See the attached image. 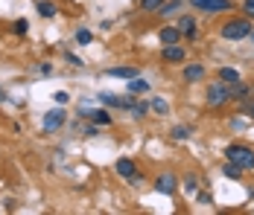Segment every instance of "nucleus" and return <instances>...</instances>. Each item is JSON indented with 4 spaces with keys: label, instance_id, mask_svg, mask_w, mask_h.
<instances>
[{
    "label": "nucleus",
    "instance_id": "32",
    "mask_svg": "<svg viewBox=\"0 0 254 215\" xmlns=\"http://www.w3.org/2000/svg\"><path fill=\"white\" fill-rule=\"evenodd\" d=\"M196 201H199V204H213V198H210L207 192H196Z\"/></svg>",
    "mask_w": 254,
    "mask_h": 215
},
{
    "label": "nucleus",
    "instance_id": "11",
    "mask_svg": "<svg viewBox=\"0 0 254 215\" xmlns=\"http://www.w3.org/2000/svg\"><path fill=\"white\" fill-rule=\"evenodd\" d=\"M35 9H38V15H41V18H47V21L59 18V6L50 3V0H38V3H35Z\"/></svg>",
    "mask_w": 254,
    "mask_h": 215
},
{
    "label": "nucleus",
    "instance_id": "17",
    "mask_svg": "<svg viewBox=\"0 0 254 215\" xmlns=\"http://www.w3.org/2000/svg\"><path fill=\"white\" fill-rule=\"evenodd\" d=\"M181 6H184V0H164V6L158 9V15H161V18H167V15H176Z\"/></svg>",
    "mask_w": 254,
    "mask_h": 215
},
{
    "label": "nucleus",
    "instance_id": "16",
    "mask_svg": "<svg viewBox=\"0 0 254 215\" xmlns=\"http://www.w3.org/2000/svg\"><path fill=\"white\" fill-rule=\"evenodd\" d=\"M105 76H111V79H134L137 70L134 67H111V70H105Z\"/></svg>",
    "mask_w": 254,
    "mask_h": 215
},
{
    "label": "nucleus",
    "instance_id": "6",
    "mask_svg": "<svg viewBox=\"0 0 254 215\" xmlns=\"http://www.w3.org/2000/svg\"><path fill=\"white\" fill-rule=\"evenodd\" d=\"M155 189L161 192V195H176V189H178V177H176V174H170V172L158 174V180H155Z\"/></svg>",
    "mask_w": 254,
    "mask_h": 215
},
{
    "label": "nucleus",
    "instance_id": "5",
    "mask_svg": "<svg viewBox=\"0 0 254 215\" xmlns=\"http://www.w3.org/2000/svg\"><path fill=\"white\" fill-rule=\"evenodd\" d=\"M64 122H67V111L59 105V108H53V111L44 114V131H47V134H56V131L64 128Z\"/></svg>",
    "mask_w": 254,
    "mask_h": 215
},
{
    "label": "nucleus",
    "instance_id": "7",
    "mask_svg": "<svg viewBox=\"0 0 254 215\" xmlns=\"http://www.w3.org/2000/svg\"><path fill=\"white\" fill-rule=\"evenodd\" d=\"M161 58H164V64H181V61H187V52L178 44H167L161 49Z\"/></svg>",
    "mask_w": 254,
    "mask_h": 215
},
{
    "label": "nucleus",
    "instance_id": "27",
    "mask_svg": "<svg viewBox=\"0 0 254 215\" xmlns=\"http://www.w3.org/2000/svg\"><path fill=\"white\" fill-rule=\"evenodd\" d=\"M97 134H100V128H97V125H94V122H91V125H85V128H82V137H97Z\"/></svg>",
    "mask_w": 254,
    "mask_h": 215
},
{
    "label": "nucleus",
    "instance_id": "23",
    "mask_svg": "<svg viewBox=\"0 0 254 215\" xmlns=\"http://www.w3.org/2000/svg\"><path fill=\"white\" fill-rule=\"evenodd\" d=\"M184 192H187V195H196V192H199V177H196V174H187V177H184Z\"/></svg>",
    "mask_w": 254,
    "mask_h": 215
},
{
    "label": "nucleus",
    "instance_id": "19",
    "mask_svg": "<svg viewBox=\"0 0 254 215\" xmlns=\"http://www.w3.org/2000/svg\"><path fill=\"white\" fill-rule=\"evenodd\" d=\"M149 111H155V114H161V117H164V114H170V102L158 96V99H152V102H149Z\"/></svg>",
    "mask_w": 254,
    "mask_h": 215
},
{
    "label": "nucleus",
    "instance_id": "13",
    "mask_svg": "<svg viewBox=\"0 0 254 215\" xmlns=\"http://www.w3.org/2000/svg\"><path fill=\"white\" fill-rule=\"evenodd\" d=\"M88 120L94 122V125H111V114L102 111V108H94V111L88 114Z\"/></svg>",
    "mask_w": 254,
    "mask_h": 215
},
{
    "label": "nucleus",
    "instance_id": "29",
    "mask_svg": "<svg viewBox=\"0 0 254 215\" xmlns=\"http://www.w3.org/2000/svg\"><path fill=\"white\" fill-rule=\"evenodd\" d=\"M64 58H67V64H73V67H85V61H82L79 55H73V52H67Z\"/></svg>",
    "mask_w": 254,
    "mask_h": 215
},
{
    "label": "nucleus",
    "instance_id": "30",
    "mask_svg": "<svg viewBox=\"0 0 254 215\" xmlns=\"http://www.w3.org/2000/svg\"><path fill=\"white\" fill-rule=\"evenodd\" d=\"M243 12L246 18H254V0H243Z\"/></svg>",
    "mask_w": 254,
    "mask_h": 215
},
{
    "label": "nucleus",
    "instance_id": "22",
    "mask_svg": "<svg viewBox=\"0 0 254 215\" xmlns=\"http://www.w3.org/2000/svg\"><path fill=\"white\" fill-rule=\"evenodd\" d=\"M137 6H140V12H158L164 6V0H137Z\"/></svg>",
    "mask_w": 254,
    "mask_h": 215
},
{
    "label": "nucleus",
    "instance_id": "14",
    "mask_svg": "<svg viewBox=\"0 0 254 215\" xmlns=\"http://www.w3.org/2000/svg\"><path fill=\"white\" fill-rule=\"evenodd\" d=\"M216 76H219L222 82H228V85H237V82H240V70H237V67H219Z\"/></svg>",
    "mask_w": 254,
    "mask_h": 215
},
{
    "label": "nucleus",
    "instance_id": "10",
    "mask_svg": "<svg viewBox=\"0 0 254 215\" xmlns=\"http://www.w3.org/2000/svg\"><path fill=\"white\" fill-rule=\"evenodd\" d=\"M114 172H117L123 180H128V177L137 172V166H134V160H131V157H120V160L114 163Z\"/></svg>",
    "mask_w": 254,
    "mask_h": 215
},
{
    "label": "nucleus",
    "instance_id": "18",
    "mask_svg": "<svg viewBox=\"0 0 254 215\" xmlns=\"http://www.w3.org/2000/svg\"><path fill=\"white\" fill-rule=\"evenodd\" d=\"M222 174H225V177H228V180H240V177H243V169L237 166V163H225V166H222Z\"/></svg>",
    "mask_w": 254,
    "mask_h": 215
},
{
    "label": "nucleus",
    "instance_id": "12",
    "mask_svg": "<svg viewBox=\"0 0 254 215\" xmlns=\"http://www.w3.org/2000/svg\"><path fill=\"white\" fill-rule=\"evenodd\" d=\"M204 64H184V82H202Z\"/></svg>",
    "mask_w": 254,
    "mask_h": 215
},
{
    "label": "nucleus",
    "instance_id": "35",
    "mask_svg": "<svg viewBox=\"0 0 254 215\" xmlns=\"http://www.w3.org/2000/svg\"><path fill=\"white\" fill-rule=\"evenodd\" d=\"M249 38H252V44H254V29H252V32H249Z\"/></svg>",
    "mask_w": 254,
    "mask_h": 215
},
{
    "label": "nucleus",
    "instance_id": "21",
    "mask_svg": "<svg viewBox=\"0 0 254 215\" xmlns=\"http://www.w3.org/2000/svg\"><path fill=\"white\" fill-rule=\"evenodd\" d=\"M73 38H76V44H82V47H88V44L94 41V32L82 26V29H76V35H73Z\"/></svg>",
    "mask_w": 254,
    "mask_h": 215
},
{
    "label": "nucleus",
    "instance_id": "28",
    "mask_svg": "<svg viewBox=\"0 0 254 215\" xmlns=\"http://www.w3.org/2000/svg\"><path fill=\"white\" fill-rule=\"evenodd\" d=\"M243 114H246L249 120H254V99H249V102H243Z\"/></svg>",
    "mask_w": 254,
    "mask_h": 215
},
{
    "label": "nucleus",
    "instance_id": "4",
    "mask_svg": "<svg viewBox=\"0 0 254 215\" xmlns=\"http://www.w3.org/2000/svg\"><path fill=\"white\" fill-rule=\"evenodd\" d=\"M190 6L199 9V12H207V15H222V12L234 9L231 0H190Z\"/></svg>",
    "mask_w": 254,
    "mask_h": 215
},
{
    "label": "nucleus",
    "instance_id": "24",
    "mask_svg": "<svg viewBox=\"0 0 254 215\" xmlns=\"http://www.w3.org/2000/svg\"><path fill=\"white\" fill-rule=\"evenodd\" d=\"M97 99L102 105H108V108H120V96H114V93H100Z\"/></svg>",
    "mask_w": 254,
    "mask_h": 215
},
{
    "label": "nucleus",
    "instance_id": "15",
    "mask_svg": "<svg viewBox=\"0 0 254 215\" xmlns=\"http://www.w3.org/2000/svg\"><path fill=\"white\" fill-rule=\"evenodd\" d=\"M146 90H149V82H146V79H137V76L128 79V93L140 96V93H146Z\"/></svg>",
    "mask_w": 254,
    "mask_h": 215
},
{
    "label": "nucleus",
    "instance_id": "26",
    "mask_svg": "<svg viewBox=\"0 0 254 215\" xmlns=\"http://www.w3.org/2000/svg\"><path fill=\"white\" fill-rule=\"evenodd\" d=\"M12 29H15L18 35H26V32H29V21H24V18H21V21H15V26H12Z\"/></svg>",
    "mask_w": 254,
    "mask_h": 215
},
{
    "label": "nucleus",
    "instance_id": "1",
    "mask_svg": "<svg viewBox=\"0 0 254 215\" xmlns=\"http://www.w3.org/2000/svg\"><path fill=\"white\" fill-rule=\"evenodd\" d=\"M204 99H207V108H213V111L225 108V105L231 102V85L222 82V79H216V82L204 90Z\"/></svg>",
    "mask_w": 254,
    "mask_h": 215
},
{
    "label": "nucleus",
    "instance_id": "25",
    "mask_svg": "<svg viewBox=\"0 0 254 215\" xmlns=\"http://www.w3.org/2000/svg\"><path fill=\"white\" fill-rule=\"evenodd\" d=\"M143 114H149V102H137L131 108V117H143Z\"/></svg>",
    "mask_w": 254,
    "mask_h": 215
},
{
    "label": "nucleus",
    "instance_id": "31",
    "mask_svg": "<svg viewBox=\"0 0 254 215\" xmlns=\"http://www.w3.org/2000/svg\"><path fill=\"white\" fill-rule=\"evenodd\" d=\"M140 183H143V174H140V172H134V174L128 177V186H140Z\"/></svg>",
    "mask_w": 254,
    "mask_h": 215
},
{
    "label": "nucleus",
    "instance_id": "9",
    "mask_svg": "<svg viewBox=\"0 0 254 215\" xmlns=\"http://www.w3.org/2000/svg\"><path fill=\"white\" fill-rule=\"evenodd\" d=\"M181 32H178V26H161V32H158V41L167 47V44H181Z\"/></svg>",
    "mask_w": 254,
    "mask_h": 215
},
{
    "label": "nucleus",
    "instance_id": "2",
    "mask_svg": "<svg viewBox=\"0 0 254 215\" xmlns=\"http://www.w3.org/2000/svg\"><path fill=\"white\" fill-rule=\"evenodd\" d=\"M252 29V18H234L219 29V35H222V41H246Z\"/></svg>",
    "mask_w": 254,
    "mask_h": 215
},
{
    "label": "nucleus",
    "instance_id": "34",
    "mask_svg": "<svg viewBox=\"0 0 254 215\" xmlns=\"http://www.w3.org/2000/svg\"><path fill=\"white\" fill-rule=\"evenodd\" d=\"M53 73V64H41V76H50Z\"/></svg>",
    "mask_w": 254,
    "mask_h": 215
},
{
    "label": "nucleus",
    "instance_id": "20",
    "mask_svg": "<svg viewBox=\"0 0 254 215\" xmlns=\"http://www.w3.org/2000/svg\"><path fill=\"white\" fill-rule=\"evenodd\" d=\"M170 134H173V140H190L193 137V128L190 125H176Z\"/></svg>",
    "mask_w": 254,
    "mask_h": 215
},
{
    "label": "nucleus",
    "instance_id": "3",
    "mask_svg": "<svg viewBox=\"0 0 254 215\" xmlns=\"http://www.w3.org/2000/svg\"><path fill=\"white\" fill-rule=\"evenodd\" d=\"M225 157H228L231 163H237L243 172H254V148H252V145L234 143V145H228Z\"/></svg>",
    "mask_w": 254,
    "mask_h": 215
},
{
    "label": "nucleus",
    "instance_id": "8",
    "mask_svg": "<svg viewBox=\"0 0 254 215\" xmlns=\"http://www.w3.org/2000/svg\"><path fill=\"white\" fill-rule=\"evenodd\" d=\"M176 26L181 35H187V41H196V18L193 15H181Z\"/></svg>",
    "mask_w": 254,
    "mask_h": 215
},
{
    "label": "nucleus",
    "instance_id": "33",
    "mask_svg": "<svg viewBox=\"0 0 254 215\" xmlns=\"http://www.w3.org/2000/svg\"><path fill=\"white\" fill-rule=\"evenodd\" d=\"M67 99H70V93H64V90H59V93H56V102H59V105H64Z\"/></svg>",
    "mask_w": 254,
    "mask_h": 215
}]
</instances>
